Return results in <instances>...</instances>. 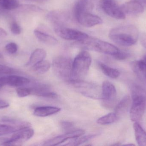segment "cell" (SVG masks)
I'll return each mask as SVG.
<instances>
[{"label":"cell","instance_id":"1","mask_svg":"<svg viewBox=\"0 0 146 146\" xmlns=\"http://www.w3.org/2000/svg\"><path fill=\"white\" fill-rule=\"evenodd\" d=\"M109 37L118 45L128 47L135 44L139 39V31L134 25H127L113 28L109 33Z\"/></svg>","mask_w":146,"mask_h":146},{"label":"cell","instance_id":"2","mask_svg":"<svg viewBox=\"0 0 146 146\" xmlns=\"http://www.w3.org/2000/svg\"><path fill=\"white\" fill-rule=\"evenodd\" d=\"M133 103L130 111V117L133 122L142 120L146 109V91L142 87L134 85L131 87Z\"/></svg>","mask_w":146,"mask_h":146},{"label":"cell","instance_id":"3","mask_svg":"<svg viewBox=\"0 0 146 146\" xmlns=\"http://www.w3.org/2000/svg\"><path fill=\"white\" fill-rule=\"evenodd\" d=\"M75 45L85 50L93 51L114 56L120 50L113 45L96 38L88 37L87 38L76 41Z\"/></svg>","mask_w":146,"mask_h":146},{"label":"cell","instance_id":"4","mask_svg":"<svg viewBox=\"0 0 146 146\" xmlns=\"http://www.w3.org/2000/svg\"><path fill=\"white\" fill-rule=\"evenodd\" d=\"M92 62L89 52L86 50L80 52L73 62L72 79L81 80L86 76Z\"/></svg>","mask_w":146,"mask_h":146},{"label":"cell","instance_id":"5","mask_svg":"<svg viewBox=\"0 0 146 146\" xmlns=\"http://www.w3.org/2000/svg\"><path fill=\"white\" fill-rule=\"evenodd\" d=\"M77 92L90 98L102 99V88L95 84L81 80L72 79L68 81Z\"/></svg>","mask_w":146,"mask_h":146},{"label":"cell","instance_id":"6","mask_svg":"<svg viewBox=\"0 0 146 146\" xmlns=\"http://www.w3.org/2000/svg\"><path fill=\"white\" fill-rule=\"evenodd\" d=\"M53 70L59 78L68 81L72 79L73 61L64 56L56 57L52 63Z\"/></svg>","mask_w":146,"mask_h":146},{"label":"cell","instance_id":"7","mask_svg":"<svg viewBox=\"0 0 146 146\" xmlns=\"http://www.w3.org/2000/svg\"><path fill=\"white\" fill-rule=\"evenodd\" d=\"M103 11L109 16L117 19H125L126 15L115 0H100Z\"/></svg>","mask_w":146,"mask_h":146},{"label":"cell","instance_id":"8","mask_svg":"<svg viewBox=\"0 0 146 146\" xmlns=\"http://www.w3.org/2000/svg\"><path fill=\"white\" fill-rule=\"evenodd\" d=\"M116 97V90L115 86L110 81H104L102 87V99L104 106L109 109L113 108Z\"/></svg>","mask_w":146,"mask_h":146},{"label":"cell","instance_id":"9","mask_svg":"<svg viewBox=\"0 0 146 146\" xmlns=\"http://www.w3.org/2000/svg\"><path fill=\"white\" fill-rule=\"evenodd\" d=\"M55 31L58 36L66 40L80 41L89 37L85 33L62 26H56Z\"/></svg>","mask_w":146,"mask_h":146},{"label":"cell","instance_id":"10","mask_svg":"<svg viewBox=\"0 0 146 146\" xmlns=\"http://www.w3.org/2000/svg\"><path fill=\"white\" fill-rule=\"evenodd\" d=\"M79 24L87 27H91L103 23L102 19L91 13H82L75 15Z\"/></svg>","mask_w":146,"mask_h":146},{"label":"cell","instance_id":"11","mask_svg":"<svg viewBox=\"0 0 146 146\" xmlns=\"http://www.w3.org/2000/svg\"><path fill=\"white\" fill-rule=\"evenodd\" d=\"M85 131L82 129H77L70 132H68L65 134L60 135L50 139L44 142V146H56L64 143L68 139H74L81 137L85 134Z\"/></svg>","mask_w":146,"mask_h":146},{"label":"cell","instance_id":"12","mask_svg":"<svg viewBox=\"0 0 146 146\" xmlns=\"http://www.w3.org/2000/svg\"><path fill=\"white\" fill-rule=\"evenodd\" d=\"M30 88L32 95L50 99H56L58 97L56 93L51 91L50 86L46 84H36Z\"/></svg>","mask_w":146,"mask_h":146},{"label":"cell","instance_id":"13","mask_svg":"<svg viewBox=\"0 0 146 146\" xmlns=\"http://www.w3.org/2000/svg\"><path fill=\"white\" fill-rule=\"evenodd\" d=\"M125 14H140L144 12V8L143 4L137 0H133L125 3L121 7Z\"/></svg>","mask_w":146,"mask_h":146},{"label":"cell","instance_id":"14","mask_svg":"<svg viewBox=\"0 0 146 146\" xmlns=\"http://www.w3.org/2000/svg\"><path fill=\"white\" fill-rule=\"evenodd\" d=\"M34 134V130L30 127L23 128L14 133L10 139L17 141L22 145L23 142L30 139Z\"/></svg>","mask_w":146,"mask_h":146},{"label":"cell","instance_id":"15","mask_svg":"<svg viewBox=\"0 0 146 146\" xmlns=\"http://www.w3.org/2000/svg\"><path fill=\"white\" fill-rule=\"evenodd\" d=\"M94 7L93 0H78L74 7V14L91 13Z\"/></svg>","mask_w":146,"mask_h":146},{"label":"cell","instance_id":"16","mask_svg":"<svg viewBox=\"0 0 146 146\" xmlns=\"http://www.w3.org/2000/svg\"><path fill=\"white\" fill-rule=\"evenodd\" d=\"M61 111L60 108L54 106H42L38 107L34 111V115L39 117H46L54 115Z\"/></svg>","mask_w":146,"mask_h":146},{"label":"cell","instance_id":"17","mask_svg":"<svg viewBox=\"0 0 146 146\" xmlns=\"http://www.w3.org/2000/svg\"><path fill=\"white\" fill-rule=\"evenodd\" d=\"M134 72L141 79L146 82V61L139 60L135 61L131 64Z\"/></svg>","mask_w":146,"mask_h":146},{"label":"cell","instance_id":"18","mask_svg":"<svg viewBox=\"0 0 146 146\" xmlns=\"http://www.w3.org/2000/svg\"><path fill=\"white\" fill-rule=\"evenodd\" d=\"M131 99L129 96H125L121 101L118 103L115 109L116 115L118 117L123 115L127 112L130 104H131Z\"/></svg>","mask_w":146,"mask_h":146},{"label":"cell","instance_id":"19","mask_svg":"<svg viewBox=\"0 0 146 146\" xmlns=\"http://www.w3.org/2000/svg\"><path fill=\"white\" fill-rule=\"evenodd\" d=\"M34 34L38 39L40 42L45 44L49 45H56L58 41L54 37L47 34L39 30H35L34 31Z\"/></svg>","mask_w":146,"mask_h":146},{"label":"cell","instance_id":"20","mask_svg":"<svg viewBox=\"0 0 146 146\" xmlns=\"http://www.w3.org/2000/svg\"><path fill=\"white\" fill-rule=\"evenodd\" d=\"M6 79L7 85L13 87L22 86L28 85L31 82L27 78L15 75L7 76Z\"/></svg>","mask_w":146,"mask_h":146},{"label":"cell","instance_id":"21","mask_svg":"<svg viewBox=\"0 0 146 146\" xmlns=\"http://www.w3.org/2000/svg\"><path fill=\"white\" fill-rule=\"evenodd\" d=\"M46 52L42 49H37L32 53L26 66L32 67L44 60L46 57Z\"/></svg>","mask_w":146,"mask_h":146},{"label":"cell","instance_id":"22","mask_svg":"<svg viewBox=\"0 0 146 146\" xmlns=\"http://www.w3.org/2000/svg\"><path fill=\"white\" fill-rule=\"evenodd\" d=\"M135 139L138 145L146 146V132L138 122L133 124Z\"/></svg>","mask_w":146,"mask_h":146},{"label":"cell","instance_id":"23","mask_svg":"<svg viewBox=\"0 0 146 146\" xmlns=\"http://www.w3.org/2000/svg\"><path fill=\"white\" fill-rule=\"evenodd\" d=\"M99 65L103 73L108 77L116 79L120 75V72L117 69L111 67L102 63H100Z\"/></svg>","mask_w":146,"mask_h":146},{"label":"cell","instance_id":"24","mask_svg":"<svg viewBox=\"0 0 146 146\" xmlns=\"http://www.w3.org/2000/svg\"><path fill=\"white\" fill-rule=\"evenodd\" d=\"M51 67L50 62L48 61L43 60L33 66V70L37 73L43 74L48 71Z\"/></svg>","mask_w":146,"mask_h":146},{"label":"cell","instance_id":"25","mask_svg":"<svg viewBox=\"0 0 146 146\" xmlns=\"http://www.w3.org/2000/svg\"><path fill=\"white\" fill-rule=\"evenodd\" d=\"M119 117L115 112L109 113L98 119L97 123L102 125H109L115 122Z\"/></svg>","mask_w":146,"mask_h":146},{"label":"cell","instance_id":"26","mask_svg":"<svg viewBox=\"0 0 146 146\" xmlns=\"http://www.w3.org/2000/svg\"><path fill=\"white\" fill-rule=\"evenodd\" d=\"M0 6L4 9L12 10L19 7V3L17 0H3Z\"/></svg>","mask_w":146,"mask_h":146},{"label":"cell","instance_id":"27","mask_svg":"<svg viewBox=\"0 0 146 146\" xmlns=\"http://www.w3.org/2000/svg\"><path fill=\"white\" fill-rule=\"evenodd\" d=\"M18 129L19 128L15 126L0 124V136L10 134Z\"/></svg>","mask_w":146,"mask_h":146},{"label":"cell","instance_id":"28","mask_svg":"<svg viewBox=\"0 0 146 146\" xmlns=\"http://www.w3.org/2000/svg\"><path fill=\"white\" fill-rule=\"evenodd\" d=\"M96 136V135H88L86 136H83L80 138H76L73 139L74 140L70 141L68 144H66L67 146H79L81 145L82 144L87 142L91 139L94 138Z\"/></svg>","mask_w":146,"mask_h":146},{"label":"cell","instance_id":"29","mask_svg":"<svg viewBox=\"0 0 146 146\" xmlns=\"http://www.w3.org/2000/svg\"><path fill=\"white\" fill-rule=\"evenodd\" d=\"M16 93L18 97H25L31 94V89L30 88L21 87L16 90Z\"/></svg>","mask_w":146,"mask_h":146},{"label":"cell","instance_id":"30","mask_svg":"<svg viewBox=\"0 0 146 146\" xmlns=\"http://www.w3.org/2000/svg\"><path fill=\"white\" fill-rule=\"evenodd\" d=\"M61 127L62 128L66 131V133L68 132H71V131H74V124L72 122H62L60 123Z\"/></svg>","mask_w":146,"mask_h":146},{"label":"cell","instance_id":"31","mask_svg":"<svg viewBox=\"0 0 146 146\" xmlns=\"http://www.w3.org/2000/svg\"><path fill=\"white\" fill-rule=\"evenodd\" d=\"M129 56V53L127 51L119 50V52L113 56L117 60H124L127 59Z\"/></svg>","mask_w":146,"mask_h":146},{"label":"cell","instance_id":"32","mask_svg":"<svg viewBox=\"0 0 146 146\" xmlns=\"http://www.w3.org/2000/svg\"><path fill=\"white\" fill-rule=\"evenodd\" d=\"M5 49L9 53L14 54L18 50V46L15 43H10L6 45Z\"/></svg>","mask_w":146,"mask_h":146},{"label":"cell","instance_id":"33","mask_svg":"<svg viewBox=\"0 0 146 146\" xmlns=\"http://www.w3.org/2000/svg\"><path fill=\"white\" fill-rule=\"evenodd\" d=\"M10 30L13 34L18 35L20 34L21 32V29L20 26L18 23L15 22H13L10 25Z\"/></svg>","mask_w":146,"mask_h":146},{"label":"cell","instance_id":"34","mask_svg":"<svg viewBox=\"0 0 146 146\" xmlns=\"http://www.w3.org/2000/svg\"><path fill=\"white\" fill-rule=\"evenodd\" d=\"M22 8L24 10L29 11H34V12H39L41 11L42 9L38 7L32 5H22Z\"/></svg>","mask_w":146,"mask_h":146},{"label":"cell","instance_id":"35","mask_svg":"<svg viewBox=\"0 0 146 146\" xmlns=\"http://www.w3.org/2000/svg\"><path fill=\"white\" fill-rule=\"evenodd\" d=\"M12 72L11 68L0 64V73L4 74L10 73Z\"/></svg>","mask_w":146,"mask_h":146},{"label":"cell","instance_id":"36","mask_svg":"<svg viewBox=\"0 0 146 146\" xmlns=\"http://www.w3.org/2000/svg\"><path fill=\"white\" fill-rule=\"evenodd\" d=\"M9 106L8 103L2 99H0V109H5Z\"/></svg>","mask_w":146,"mask_h":146},{"label":"cell","instance_id":"37","mask_svg":"<svg viewBox=\"0 0 146 146\" xmlns=\"http://www.w3.org/2000/svg\"><path fill=\"white\" fill-rule=\"evenodd\" d=\"M140 41L141 44L146 49V34H141L140 37Z\"/></svg>","mask_w":146,"mask_h":146},{"label":"cell","instance_id":"38","mask_svg":"<svg viewBox=\"0 0 146 146\" xmlns=\"http://www.w3.org/2000/svg\"><path fill=\"white\" fill-rule=\"evenodd\" d=\"M6 85H7L6 77L0 78V89Z\"/></svg>","mask_w":146,"mask_h":146},{"label":"cell","instance_id":"39","mask_svg":"<svg viewBox=\"0 0 146 146\" xmlns=\"http://www.w3.org/2000/svg\"><path fill=\"white\" fill-rule=\"evenodd\" d=\"M7 35V32L4 29L0 27V37H5Z\"/></svg>","mask_w":146,"mask_h":146},{"label":"cell","instance_id":"40","mask_svg":"<svg viewBox=\"0 0 146 146\" xmlns=\"http://www.w3.org/2000/svg\"><path fill=\"white\" fill-rule=\"evenodd\" d=\"M32 1H38L39 2H43L46 1V0H32Z\"/></svg>","mask_w":146,"mask_h":146},{"label":"cell","instance_id":"41","mask_svg":"<svg viewBox=\"0 0 146 146\" xmlns=\"http://www.w3.org/2000/svg\"><path fill=\"white\" fill-rule=\"evenodd\" d=\"M125 145L133 146L135 145H134V144H128V145Z\"/></svg>","mask_w":146,"mask_h":146},{"label":"cell","instance_id":"42","mask_svg":"<svg viewBox=\"0 0 146 146\" xmlns=\"http://www.w3.org/2000/svg\"><path fill=\"white\" fill-rule=\"evenodd\" d=\"M3 57V56L1 54H0V58H2Z\"/></svg>","mask_w":146,"mask_h":146},{"label":"cell","instance_id":"43","mask_svg":"<svg viewBox=\"0 0 146 146\" xmlns=\"http://www.w3.org/2000/svg\"><path fill=\"white\" fill-rule=\"evenodd\" d=\"M144 60H145L146 61V55L144 56Z\"/></svg>","mask_w":146,"mask_h":146},{"label":"cell","instance_id":"44","mask_svg":"<svg viewBox=\"0 0 146 146\" xmlns=\"http://www.w3.org/2000/svg\"><path fill=\"white\" fill-rule=\"evenodd\" d=\"M2 1H3V0H0V3H1V2Z\"/></svg>","mask_w":146,"mask_h":146}]
</instances>
